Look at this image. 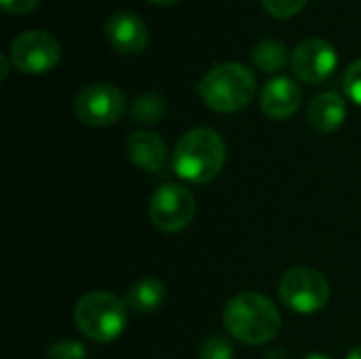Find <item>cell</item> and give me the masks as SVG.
<instances>
[{"label":"cell","mask_w":361,"mask_h":359,"mask_svg":"<svg viewBox=\"0 0 361 359\" xmlns=\"http://www.w3.org/2000/svg\"><path fill=\"white\" fill-rule=\"evenodd\" d=\"M150 2H157V4H176L180 0H150Z\"/></svg>","instance_id":"cell-26"},{"label":"cell","mask_w":361,"mask_h":359,"mask_svg":"<svg viewBox=\"0 0 361 359\" xmlns=\"http://www.w3.org/2000/svg\"><path fill=\"white\" fill-rule=\"evenodd\" d=\"M74 324L85 339L112 343L127 326V303L110 292H89L74 307Z\"/></svg>","instance_id":"cell-4"},{"label":"cell","mask_w":361,"mask_h":359,"mask_svg":"<svg viewBox=\"0 0 361 359\" xmlns=\"http://www.w3.org/2000/svg\"><path fill=\"white\" fill-rule=\"evenodd\" d=\"M305 359H332L330 355H326V353H311V355H307Z\"/></svg>","instance_id":"cell-25"},{"label":"cell","mask_w":361,"mask_h":359,"mask_svg":"<svg viewBox=\"0 0 361 359\" xmlns=\"http://www.w3.org/2000/svg\"><path fill=\"white\" fill-rule=\"evenodd\" d=\"M199 95L203 104L220 114L243 110L256 95L254 72L237 61H224L214 66L199 83Z\"/></svg>","instance_id":"cell-3"},{"label":"cell","mask_w":361,"mask_h":359,"mask_svg":"<svg viewBox=\"0 0 361 359\" xmlns=\"http://www.w3.org/2000/svg\"><path fill=\"white\" fill-rule=\"evenodd\" d=\"M302 104V91L298 83L288 76L271 78L260 93V108L273 121H286L298 112Z\"/></svg>","instance_id":"cell-11"},{"label":"cell","mask_w":361,"mask_h":359,"mask_svg":"<svg viewBox=\"0 0 361 359\" xmlns=\"http://www.w3.org/2000/svg\"><path fill=\"white\" fill-rule=\"evenodd\" d=\"M262 4L273 17L288 19V17H294L296 13H300L302 6L307 4V0H262Z\"/></svg>","instance_id":"cell-19"},{"label":"cell","mask_w":361,"mask_h":359,"mask_svg":"<svg viewBox=\"0 0 361 359\" xmlns=\"http://www.w3.org/2000/svg\"><path fill=\"white\" fill-rule=\"evenodd\" d=\"M252 61L260 72H277L288 63V49L279 38H262L252 49Z\"/></svg>","instance_id":"cell-15"},{"label":"cell","mask_w":361,"mask_h":359,"mask_svg":"<svg viewBox=\"0 0 361 359\" xmlns=\"http://www.w3.org/2000/svg\"><path fill=\"white\" fill-rule=\"evenodd\" d=\"M0 2L8 15H27L38 6L40 0H0Z\"/></svg>","instance_id":"cell-21"},{"label":"cell","mask_w":361,"mask_h":359,"mask_svg":"<svg viewBox=\"0 0 361 359\" xmlns=\"http://www.w3.org/2000/svg\"><path fill=\"white\" fill-rule=\"evenodd\" d=\"M197 214L195 195L182 184H163L148 203V218L161 233L184 231Z\"/></svg>","instance_id":"cell-6"},{"label":"cell","mask_w":361,"mask_h":359,"mask_svg":"<svg viewBox=\"0 0 361 359\" xmlns=\"http://www.w3.org/2000/svg\"><path fill=\"white\" fill-rule=\"evenodd\" d=\"M224 328L243 345L260 347L273 341L281 330L279 309L258 292H241L224 307Z\"/></svg>","instance_id":"cell-1"},{"label":"cell","mask_w":361,"mask_h":359,"mask_svg":"<svg viewBox=\"0 0 361 359\" xmlns=\"http://www.w3.org/2000/svg\"><path fill=\"white\" fill-rule=\"evenodd\" d=\"M106 36L112 44V49L125 53V55H137L148 47V28L131 11H116L106 21Z\"/></svg>","instance_id":"cell-10"},{"label":"cell","mask_w":361,"mask_h":359,"mask_svg":"<svg viewBox=\"0 0 361 359\" xmlns=\"http://www.w3.org/2000/svg\"><path fill=\"white\" fill-rule=\"evenodd\" d=\"M338 63V53L326 38H307L296 44L290 57L292 72L307 85L328 80Z\"/></svg>","instance_id":"cell-9"},{"label":"cell","mask_w":361,"mask_h":359,"mask_svg":"<svg viewBox=\"0 0 361 359\" xmlns=\"http://www.w3.org/2000/svg\"><path fill=\"white\" fill-rule=\"evenodd\" d=\"M226 161L222 135L209 127L186 131L173 148L171 169L190 184H207L218 178Z\"/></svg>","instance_id":"cell-2"},{"label":"cell","mask_w":361,"mask_h":359,"mask_svg":"<svg viewBox=\"0 0 361 359\" xmlns=\"http://www.w3.org/2000/svg\"><path fill=\"white\" fill-rule=\"evenodd\" d=\"M11 63L25 74L51 72L61 57L57 38L44 30H25L11 42Z\"/></svg>","instance_id":"cell-7"},{"label":"cell","mask_w":361,"mask_h":359,"mask_svg":"<svg viewBox=\"0 0 361 359\" xmlns=\"http://www.w3.org/2000/svg\"><path fill=\"white\" fill-rule=\"evenodd\" d=\"M167 112V104L165 99L159 95V93H142L140 97H135L131 110H129V116L133 123H140V125H157Z\"/></svg>","instance_id":"cell-16"},{"label":"cell","mask_w":361,"mask_h":359,"mask_svg":"<svg viewBox=\"0 0 361 359\" xmlns=\"http://www.w3.org/2000/svg\"><path fill=\"white\" fill-rule=\"evenodd\" d=\"M347 359H361V347H355V349L349 353V358Z\"/></svg>","instance_id":"cell-24"},{"label":"cell","mask_w":361,"mask_h":359,"mask_svg":"<svg viewBox=\"0 0 361 359\" xmlns=\"http://www.w3.org/2000/svg\"><path fill=\"white\" fill-rule=\"evenodd\" d=\"M262 359H290V355H288V351H283V349H271V351L264 353V358Z\"/></svg>","instance_id":"cell-22"},{"label":"cell","mask_w":361,"mask_h":359,"mask_svg":"<svg viewBox=\"0 0 361 359\" xmlns=\"http://www.w3.org/2000/svg\"><path fill=\"white\" fill-rule=\"evenodd\" d=\"M127 157L129 161L148 174H161L169 165V152L165 142L154 131H135L127 140Z\"/></svg>","instance_id":"cell-12"},{"label":"cell","mask_w":361,"mask_h":359,"mask_svg":"<svg viewBox=\"0 0 361 359\" xmlns=\"http://www.w3.org/2000/svg\"><path fill=\"white\" fill-rule=\"evenodd\" d=\"M74 112L80 123L91 127H108L125 112V95L118 87L95 83L85 87L74 99Z\"/></svg>","instance_id":"cell-8"},{"label":"cell","mask_w":361,"mask_h":359,"mask_svg":"<svg viewBox=\"0 0 361 359\" xmlns=\"http://www.w3.org/2000/svg\"><path fill=\"white\" fill-rule=\"evenodd\" d=\"M279 296L292 311L311 315L326 307L330 298L328 279L309 267H294L279 281Z\"/></svg>","instance_id":"cell-5"},{"label":"cell","mask_w":361,"mask_h":359,"mask_svg":"<svg viewBox=\"0 0 361 359\" xmlns=\"http://www.w3.org/2000/svg\"><path fill=\"white\" fill-rule=\"evenodd\" d=\"M343 87H345V93L355 104L361 106V57L347 68L345 78H343Z\"/></svg>","instance_id":"cell-20"},{"label":"cell","mask_w":361,"mask_h":359,"mask_svg":"<svg viewBox=\"0 0 361 359\" xmlns=\"http://www.w3.org/2000/svg\"><path fill=\"white\" fill-rule=\"evenodd\" d=\"M8 61H11V57H6V55H0V63H2V74H0V78H6V72H8Z\"/></svg>","instance_id":"cell-23"},{"label":"cell","mask_w":361,"mask_h":359,"mask_svg":"<svg viewBox=\"0 0 361 359\" xmlns=\"http://www.w3.org/2000/svg\"><path fill=\"white\" fill-rule=\"evenodd\" d=\"M49 359H87V349L78 341H57L47 351Z\"/></svg>","instance_id":"cell-18"},{"label":"cell","mask_w":361,"mask_h":359,"mask_svg":"<svg viewBox=\"0 0 361 359\" xmlns=\"http://www.w3.org/2000/svg\"><path fill=\"white\" fill-rule=\"evenodd\" d=\"M235 355V347L226 336H209L201 349H199V359H233Z\"/></svg>","instance_id":"cell-17"},{"label":"cell","mask_w":361,"mask_h":359,"mask_svg":"<svg viewBox=\"0 0 361 359\" xmlns=\"http://www.w3.org/2000/svg\"><path fill=\"white\" fill-rule=\"evenodd\" d=\"M307 118L309 125L317 131V133H332L338 131L345 125L347 118V104L345 99L334 93V91H326L313 97V102L307 108Z\"/></svg>","instance_id":"cell-13"},{"label":"cell","mask_w":361,"mask_h":359,"mask_svg":"<svg viewBox=\"0 0 361 359\" xmlns=\"http://www.w3.org/2000/svg\"><path fill=\"white\" fill-rule=\"evenodd\" d=\"M167 298V288L163 281L154 277H146L137 284H133L127 292V307L137 313H154L163 307Z\"/></svg>","instance_id":"cell-14"}]
</instances>
